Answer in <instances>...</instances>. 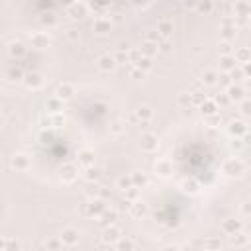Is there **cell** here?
Masks as SVG:
<instances>
[{
    "mask_svg": "<svg viewBox=\"0 0 251 251\" xmlns=\"http://www.w3.org/2000/svg\"><path fill=\"white\" fill-rule=\"evenodd\" d=\"M61 237H63V241H65V243H75V241H76V233L73 231V229H69V231H65Z\"/></svg>",
    "mask_w": 251,
    "mask_h": 251,
    "instance_id": "obj_1",
    "label": "cell"
},
{
    "mask_svg": "<svg viewBox=\"0 0 251 251\" xmlns=\"http://www.w3.org/2000/svg\"><path fill=\"white\" fill-rule=\"evenodd\" d=\"M100 63H102V69H108V67L114 65V61H112V59H108V57H104V59H102Z\"/></svg>",
    "mask_w": 251,
    "mask_h": 251,
    "instance_id": "obj_2",
    "label": "cell"
},
{
    "mask_svg": "<svg viewBox=\"0 0 251 251\" xmlns=\"http://www.w3.org/2000/svg\"><path fill=\"white\" fill-rule=\"evenodd\" d=\"M200 10H210V2H202V4H200Z\"/></svg>",
    "mask_w": 251,
    "mask_h": 251,
    "instance_id": "obj_3",
    "label": "cell"
},
{
    "mask_svg": "<svg viewBox=\"0 0 251 251\" xmlns=\"http://www.w3.org/2000/svg\"><path fill=\"white\" fill-rule=\"evenodd\" d=\"M161 30H163V33H169V24H161Z\"/></svg>",
    "mask_w": 251,
    "mask_h": 251,
    "instance_id": "obj_4",
    "label": "cell"
}]
</instances>
